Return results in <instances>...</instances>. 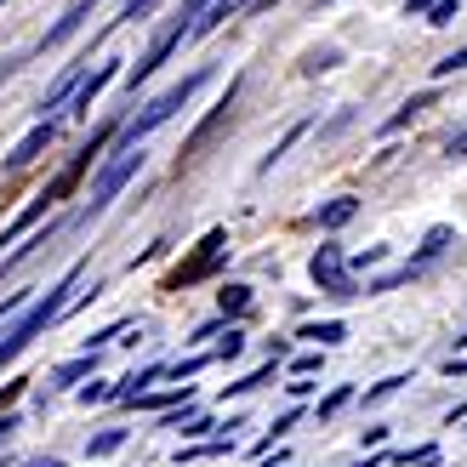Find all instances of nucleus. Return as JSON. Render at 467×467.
<instances>
[{
	"label": "nucleus",
	"instance_id": "13",
	"mask_svg": "<svg viewBox=\"0 0 467 467\" xmlns=\"http://www.w3.org/2000/svg\"><path fill=\"white\" fill-rule=\"evenodd\" d=\"M354 212H359V200H331V205L319 212V228H342V223L354 217Z\"/></svg>",
	"mask_w": 467,
	"mask_h": 467
},
{
	"label": "nucleus",
	"instance_id": "15",
	"mask_svg": "<svg viewBox=\"0 0 467 467\" xmlns=\"http://www.w3.org/2000/svg\"><path fill=\"white\" fill-rule=\"evenodd\" d=\"M302 337H314V342H342L348 331H342L337 319H325V325H308V331H302Z\"/></svg>",
	"mask_w": 467,
	"mask_h": 467
},
{
	"label": "nucleus",
	"instance_id": "14",
	"mask_svg": "<svg viewBox=\"0 0 467 467\" xmlns=\"http://www.w3.org/2000/svg\"><path fill=\"white\" fill-rule=\"evenodd\" d=\"M245 308H251V291H245V285H228V291H223V314H234V319H240Z\"/></svg>",
	"mask_w": 467,
	"mask_h": 467
},
{
	"label": "nucleus",
	"instance_id": "4",
	"mask_svg": "<svg viewBox=\"0 0 467 467\" xmlns=\"http://www.w3.org/2000/svg\"><path fill=\"white\" fill-rule=\"evenodd\" d=\"M182 35H194V23H189V17H182V12H171V23H166V29H160V35H154V46H149V52H143V57H137V63H131V75H126V80H131V86H137V80H149V75H154V68H160V63H166V57H171V46H177Z\"/></svg>",
	"mask_w": 467,
	"mask_h": 467
},
{
	"label": "nucleus",
	"instance_id": "20",
	"mask_svg": "<svg viewBox=\"0 0 467 467\" xmlns=\"http://www.w3.org/2000/svg\"><path fill=\"white\" fill-rule=\"evenodd\" d=\"M91 365H98V359H91V354H86V359H75V365H63V370H57V382H75V377H86Z\"/></svg>",
	"mask_w": 467,
	"mask_h": 467
},
{
	"label": "nucleus",
	"instance_id": "2",
	"mask_svg": "<svg viewBox=\"0 0 467 467\" xmlns=\"http://www.w3.org/2000/svg\"><path fill=\"white\" fill-rule=\"evenodd\" d=\"M205 80H212V68H194V75H182V80H177L171 91H160V98H154V103H149L143 114H137V120H126V131H120V143H143V137H149L154 126H166L171 114H177L182 103H189V98H194V91H200Z\"/></svg>",
	"mask_w": 467,
	"mask_h": 467
},
{
	"label": "nucleus",
	"instance_id": "11",
	"mask_svg": "<svg viewBox=\"0 0 467 467\" xmlns=\"http://www.w3.org/2000/svg\"><path fill=\"white\" fill-rule=\"evenodd\" d=\"M422 109H433V91H416V98H410V103H405L400 114H393V120H388L382 131H400V126H410V120H416V114H422Z\"/></svg>",
	"mask_w": 467,
	"mask_h": 467
},
{
	"label": "nucleus",
	"instance_id": "3",
	"mask_svg": "<svg viewBox=\"0 0 467 467\" xmlns=\"http://www.w3.org/2000/svg\"><path fill=\"white\" fill-rule=\"evenodd\" d=\"M137 166H143V143H120L114 149V160L98 171V182H91V194H86V212L80 217H98V212H109V200L126 189V182L137 177Z\"/></svg>",
	"mask_w": 467,
	"mask_h": 467
},
{
	"label": "nucleus",
	"instance_id": "16",
	"mask_svg": "<svg viewBox=\"0 0 467 467\" xmlns=\"http://www.w3.org/2000/svg\"><path fill=\"white\" fill-rule=\"evenodd\" d=\"M263 382H274V365H268V370H251L245 382H228V388H234V393H251V388H263Z\"/></svg>",
	"mask_w": 467,
	"mask_h": 467
},
{
	"label": "nucleus",
	"instance_id": "25",
	"mask_svg": "<svg viewBox=\"0 0 467 467\" xmlns=\"http://www.w3.org/2000/svg\"><path fill=\"white\" fill-rule=\"evenodd\" d=\"M439 6V0H410V12H433Z\"/></svg>",
	"mask_w": 467,
	"mask_h": 467
},
{
	"label": "nucleus",
	"instance_id": "12",
	"mask_svg": "<svg viewBox=\"0 0 467 467\" xmlns=\"http://www.w3.org/2000/svg\"><path fill=\"white\" fill-rule=\"evenodd\" d=\"M126 445V428H109V433H98V439H86V456H114Z\"/></svg>",
	"mask_w": 467,
	"mask_h": 467
},
{
	"label": "nucleus",
	"instance_id": "19",
	"mask_svg": "<svg viewBox=\"0 0 467 467\" xmlns=\"http://www.w3.org/2000/svg\"><path fill=\"white\" fill-rule=\"evenodd\" d=\"M212 6H217V0H182V6H177V12H182V17H189V23H200V17H205V12H212Z\"/></svg>",
	"mask_w": 467,
	"mask_h": 467
},
{
	"label": "nucleus",
	"instance_id": "6",
	"mask_svg": "<svg viewBox=\"0 0 467 467\" xmlns=\"http://www.w3.org/2000/svg\"><path fill=\"white\" fill-rule=\"evenodd\" d=\"M308 274H314V285H319V291H331V296H354V291H359L337 245H319V251H314V263H308Z\"/></svg>",
	"mask_w": 467,
	"mask_h": 467
},
{
	"label": "nucleus",
	"instance_id": "21",
	"mask_svg": "<svg viewBox=\"0 0 467 467\" xmlns=\"http://www.w3.org/2000/svg\"><path fill=\"white\" fill-rule=\"evenodd\" d=\"M337 63V52H331V46H325V52H314L308 63H302V68H308V75H319V68H331Z\"/></svg>",
	"mask_w": 467,
	"mask_h": 467
},
{
	"label": "nucleus",
	"instance_id": "18",
	"mask_svg": "<svg viewBox=\"0 0 467 467\" xmlns=\"http://www.w3.org/2000/svg\"><path fill=\"white\" fill-rule=\"evenodd\" d=\"M456 68H467V46H462V52H451V57H439L433 75H456Z\"/></svg>",
	"mask_w": 467,
	"mask_h": 467
},
{
	"label": "nucleus",
	"instance_id": "9",
	"mask_svg": "<svg viewBox=\"0 0 467 467\" xmlns=\"http://www.w3.org/2000/svg\"><path fill=\"white\" fill-rule=\"evenodd\" d=\"M114 75H120V63H103V68H91V75L80 80V91H75V109L86 114V109H91V98H98V91H103Z\"/></svg>",
	"mask_w": 467,
	"mask_h": 467
},
{
	"label": "nucleus",
	"instance_id": "10",
	"mask_svg": "<svg viewBox=\"0 0 467 467\" xmlns=\"http://www.w3.org/2000/svg\"><path fill=\"white\" fill-rule=\"evenodd\" d=\"M91 6H98V0H75V6H68V17L57 23V29H52V35H46V46H63V40H68V35H75V29H80V23L91 17Z\"/></svg>",
	"mask_w": 467,
	"mask_h": 467
},
{
	"label": "nucleus",
	"instance_id": "1",
	"mask_svg": "<svg viewBox=\"0 0 467 467\" xmlns=\"http://www.w3.org/2000/svg\"><path fill=\"white\" fill-rule=\"evenodd\" d=\"M75 279H80V268H68V274L57 279V285H52V291L29 302V314H23V319L12 325V331H6V342H0V370H6V365H12V359L23 354V348H29V342H35V337L46 331V325H52V319H57V314L68 308V291H75Z\"/></svg>",
	"mask_w": 467,
	"mask_h": 467
},
{
	"label": "nucleus",
	"instance_id": "24",
	"mask_svg": "<svg viewBox=\"0 0 467 467\" xmlns=\"http://www.w3.org/2000/svg\"><path fill=\"white\" fill-rule=\"evenodd\" d=\"M451 154H467V131H462V137H451Z\"/></svg>",
	"mask_w": 467,
	"mask_h": 467
},
{
	"label": "nucleus",
	"instance_id": "5",
	"mask_svg": "<svg viewBox=\"0 0 467 467\" xmlns=\"http://www.w3.org/2000/svg\"><path fill=\"white\" fill-rule=\"evenodd\" d=\"M223 251H228V234L223 228H212V234H205V240H200V251H194V263H182L171 279H166V291H182V285H194V279H205V274H212L217 263H223Z\"/></svg>",
	"mask_w": 467,
	"mask_h": 467
},
{
	"label": "nucleus",
	"instance_id": "7",
	"mask_svg": "<svg viewBox=\"0 0 467 467\" xmlns=\"http://www.w3.org/2000/svg\"><path fill=\"white\" fill-rule=\"evenodd\" d=\"M46 143H52V120H40V126H35V131L23 137V143H17L12 154H6V171H23L29 160H40V149H46Z\"/></svg>",
	"mask_w": 467,
	"mask_h": 467
},
{
	"label": "nucleus",
	"instance_id": "22",
	"mask_svg": "<svg viewBox=\"0 0 467 467\" xmlns=\"http://www.w3.org/2000/svg\"><path fill=\"white\" fill-rule=\"evenodd\" d=\"M451 17H456V0H439V6L428 12V23H451Z\"/></svg>",
	"mask_w": 467,
	"mask_h": 467
},
{
	"label": "nucleus",
	"instance_id": "26",
	"mask_svg": "<svg viewBox=\"0 0 467 467\" xmlns=\"http://www.w3.org/2000/svg\"><path fill=\"white\" fill-rule=\"evenodd\" d=\"M29 467H63V462H57V456H40V462H29Z\"/></svg>",
	"mask_w": 467,
	"mask_h": 467
},
{
	"label": "nucleus",
	"instance_id": "23",
	"mask_svg": "<svg viewBox=\"0 0 467 467\" xmlns=\"http://www.w3.org/2000/svg\"><path fill=\"white\" fill-rule=\"evenodd\" d=\"M342 405H348V388H337V393H331V400H325V405H319V416H337Z\"/></svg>",
	"mask_w": 467,
	"mask_h": 467
},
{
	"label": "nucleus",
	"instance_id": "17",
	"mask_svg": "<svg viewBox=\"0 0 467 467\" xmlns=\"http://www.w3.org/2000/svg\"><path fill=\"white\" fill-rule=\"evenodd\" d=\"M400 462H405V467H433V462H439V451H433V445H422V451H405Z\"/></svg>",
	"mask_w": 467,
	"mask_h": 467
},
{
	"label": "nucleus",
	"instance_id": "8",
	"mask_svg": "<svg viewBox=\"0 0 467 467\" xmlns=\"http://www.w3.org/2000/svg\"><path fill=\"white\" fill-rule=\"evenodd\" d=\"M228 103H234V91H228V98H223V103H217L212 114H205V126H200V131L189 137V143H182V160H194V154H200V149H205V143H212V137H217V126L228 120Z\"/></svg>",
	"mask_w": 467,
	"mask_h": 467
}]
</instances>
